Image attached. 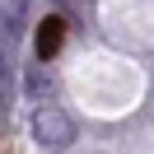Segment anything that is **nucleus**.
Instances as JSON below:
<instances>
[{
  "label": "nucleus",
  "mask_w": 154,
  "mask_h": 154,
  "mask_svg": "<svg viewBox=\"0 0 154 154\" xmlns=\"http://www.w3.org/2000/svg\"><path fill=\"white\" fill-rule=\"evenodd\" d=\"M61 38H66V23L51 14V19L38 23V56H56L61 51Z\"/></svg>",
  "instance_id": "obj_1"
}]
</instances>
